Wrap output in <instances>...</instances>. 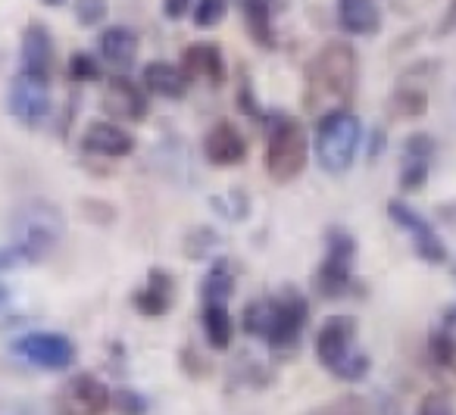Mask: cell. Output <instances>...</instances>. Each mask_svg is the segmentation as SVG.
<instances>
[{"mask_svg": "<svg viewBox=\"0 0 456 415\" xmlns=\"http://www.w3.org/2000/svg\"><path fill=\"white\" fill-rule=\"evenodd\" d=\"M203 334L213 350H228L235 340V319L222 303H203Z\"/></svg>", "mask_w": 456, "mask_h": 415, "instance_id": "cb8c5ba5", "label": "cell"}, {"mask_svg": "<svg viewBox=\"0 0 456 415\" xmlns=\"http://www.w3.org/2000/svg\"><path fill=\"white\" fill-rule=\"evenodd\" d=\"M416 415H453V406H450L447 396L428 394V396H422V403H419Z\"/></svg>", "mask_w": 456, "mask_h": 415, "instance_id": "836d02e7", "label": "cell"}, {"mask_svg": "<svg viewBox=\"0 0 456 415\" xmlns=\"http://www.w3.org/2000/svg\"><path fill=\"white\" fill-rule=\"evenodd\" d=\"M338 26L360 38L381 32V10L375 0H338Z\"/></svg>", "mask_w": 456, "mask_h": 415, "instance_id": "e0dca14e", "label": "cell"}, {"mask_svg": "<svg viewBox=\"0 0 456 415\" xmlns=\"http://www.w3.org/2000/svg\"><path fill=\"white\" fill-rule=\"evenodd\" d=\"M387 216H391V222L400 232L410 234L412 250H416V256L422 259V263H428V265L447 263V244H444L441 234L435 232V225H431L422 213H416V209L403 200H391L387 203Z\"/></svg>", "mask_w": 456, "mask_h": 415, "instance_id": "30bf717a", "label": "cell"}, {"mask_svg": "<svg viewBox=\"0 0 456 415\" xmlns=\"http://www.w3.org/2000/svg\"><path fill=\"white\" fill-rule=\"evenodd\" d=\"M97 51L101 57L107 60L110 66L116 69H128L138 57V35L126 26H113V28H103L101 38H97Z\"/></svg>", "mask_w": 456, "mask_h": 415, "instance_id": "44dd1931", "label": "cell"}, {"mask_svg": "<svg viewBox=\"0 0 456 415\" xmlns=\"http://www.w3.org/2000/svg\"><path fill=\"white\" fill-rule=\"evenodd\" d=\"M444 328H447V331H456V306L444 313Z\"/></svg>", "mask_w": 456, "mask_h": 415, "instance_id": "74e56055", "label": "cell"}, {"mask_svg": "<svg viewBox=\"0 0 456 415\" xmlns=\"http://www.w3.org/2000/svg\"><path fill=\"white\" fill-rule=\"evenodd\" d=\"M356 319L354 315H331L316 334V359L338 381H362L372 369V359L356 346Z\"/></svg>", "mask_w": 456, "mask_h": 415, "instance_id": "3957f363", "label": "cell"}, {"mask_svg": "<svg viewBox=\"0 0 456 415\" xmlns=\"http://www.w3.org/2000/svg\"><path fill=\"white\" fill-rule=\"evenodd\" d=\"M354 265H356V238L335 225L325 234V259L319 263L316 275H313V288L319 297H338L354 294Z\"/></svg>", "mask_w": 456, "mask_h": 415, "instance_id": "5b68a950", "label": "cell"}, {"mask_svg": "<svg viewBox=\"0 0 456 415\" xmlns=\"http://www.w3.org/2000/svg\"><path fill=\"white\" fill-rule=\"evenodd\" d=\"M182 72L188 82L194 78H207L209 85L225 82V63H222V51L216 45H191L182 57Z\"/></svg>", "mask_w": 456, "mask_h": 415, "instance_id": "ffe728a7", "label": "cell"}, {"mask_svg": "<svg viewBox=\"0 0 456 415\" xmlns=\"http://www.w3.org/2000/svg\"><path fill=\"white\" fill-rule=\"evenodd\" d=\"M362 144L360 116L344 107H335L319 119L316 128V159L319 169L329 175H344L354 166L356 153Z\"/></svg>", "mask_w": 456, "mask_h": 415, "instance_id": "277c9868", "label": "cell"}, {"mask_svg": "<svg viewBox=\"0 0 456 415\" xmlns=\"http://www.w3.org/2000/svg\"><path fill=\"white\" fill-rule=\"evenodd\" d=\"M20 72L51 82L53 72V38L41 22H28L20 38Z\"/></svg>", "mask_w": 456, "mask_h": 415, "instance_id": "4fadbf2b", "label": "cell"}, {"mask_svg": "<svg viewBox=\"0 0 456 415\" xmlns=\"http://www.w3.org/2000/svg\"><path fill=\"white\" fill-rule=\"evenodd\" d=\"M216 244H219V234L209 232V228H197V232L191 234L188 244H184V247H188V256L191 259H203L209 250H213Z\"/></svg>", "mask_w": 456, "mask_h": 415, "instance_id": "d6a6232c", "label": "cell"}, {"mask_svg": "<svg viewBox=\"0 0 456 415\" xmlns=\"http://www.w3.org/2000/svg\"><path fill=\"white\" fill-rule=\"evenodd\" d=\"M435 159L437 141L428 132H412L403 141V159H400V188H403V194H412L428 182Z\"/></svg>", "mask_w": 456, "mask_h": 415, "instance_id": "7c38bea8", "label": "cell"}, {"mask_svg": "<svg viewBox=\"0 0 456 415\" xmlns=\"http://www.w3.org/2000/svg\"><path fill=\"white\" fill-rule=\"evenodd\" d=\"M456 28V0L447 7V13H444V20H441V28H437V35H450Z\"/></svg>", "mask_w": 456, "mask_h": 415, "instance_id": "d590c367", "label": "cell"}, {"mask_svg": "<svg viewBox=\"0 0 456 415\" xmlns=\"http://www.w3.org/2000/svg\"><path fill=\"white\" fill-rule=\"evenodd\" d=\"M356 76H360V57L354 47L344 41H329L306 69V101L313 107L335 101L347 103L356 91Z\"/></svg>", "mask_w": 456, "mask_h": 415, "instance_id": "7a4b0ae2", "label": "cell"}, {"mask_svg": "<svg viewBox=\"0 0 456 415\" xmlns=\"http://www.w3.org/2000/svg\"><path fill=\"white\" fill-rule=\"evenodd\" d=\"M235 272L238 269L232 259H216V263L207 269L203 284H200L203 303H222V306H225V300H232V294H235V288H238Z\"/></svg>", "mask_w": 456, "mask_h": 415, "instance_id": "7402d4cb", "label": "cell"}, {"mask_svg": "<svg viewBox=\"0 0 456 415\" xmlns=\"http://www.w3.org/2000/svg\"><path fill=\"white\" fill-rule=\"evenodd\" d=\"M431 359H435L441 369H450V365L456 362V338H453V331L441 328V331L431 338Z\"/></svg>", "mask_w": 456, "mask_h": 415, "instance_id": "f546056e", "label": "cell"}, {"mask_svg": "<svg viewBox=\"0 0 456 415\" xmlns=\"http://www.w3.org/2000/svg\"><path fill=\"white\" fill-rule=\"evenodd\" d=\"M385 144H387V134H385V128H379V132L372 134V151H369V157H381L385 153Z\"/></svg>", "mask_w": 456, "mask_h": 415, "instance_id": "8d00e7d4", "label": "cell"}, {"mask_svg": "<svg viewBox=\"0 0 456 415\" xmlns=\"http://www.w3.org/2000/svg\"><path fill=\"white\" fill-rule=\"evenodd\" d=\"M391 107L397 116H422L425 110H428V91L422 88V85L416 82V76H412V69L403 76V82L397 85V91H394L391 97Z\"/></svg>", "mask_w": 456, "mask_h": 415, "instance_id": "d4e9b609", "label": "cell"}, {"mask_svg": "<svg viewBox=\"0 0 456 415\" xmlns=\"http://www.w3.org/2000/svg\"><path fill=\"white\" fill-rule=\"evenodd\" d=\"M306 415H375V409L366 396L344 394V396H338V400H329L325 406L310 409Z\"/></svg>", "mask_w": 456, "mask_h": 415, "instance_id": "484cf974", "label": "cell"}, {"mask_svg": "<svg viewBox=\"0 0 456 415\" xmlns=\"http://www.w3.org/2000/svg\"><path fill=\"white\" fill-rule=\"evenodd\" d=\"M141 85L147 88V94L166 97V101H182L188 91V76L182 72V66H172L166 60L147 63L141 72Z\"/></svg>", "mask_w": 456, "mask_h": 415, "instance_id": "d6986e66", "label": "cell"}, {"mask_svg": "<svg viewBox=\"0 0 456 415\" xmlns=\"http://www.w3.org/2000/svg\"><path fill=\"white\" fill-rule=\"evenodd\" d=\"M241 4L244 22H248V35L260 47L273 51L275 47V28H273V0H238Z\"/></svg>", "mask_w": 456, "mask_h": 415, "instance_id": "603a6c76", "label": "cell"}, {"mask_svg": "<svg viewBox=\"0 0 456 415\" xmlns=\"http://www.w3.org/2000/svg\"><path fill=\"white\" fill-rule=\"evenodd\" d=\"M107 110L119 119L138 122L147 116V94L126 76H113L107 82Z\"/></svg>", "mask_w": 456, "mask_h": 415, "instance_id": "ac0fdd59", "label": "cell"}, {"mask_svg": "<svg viewBox=\"0 0 456 415\" xmlns=\"http://www.w3.org/2000/svg\"><path fill=\"white\" fill-rule=\"evenodd\" d=\"M134 151V138L126 128L113 126V122H91L82 134V153L103 159H119Z\"/></svg>", "mask_w": 456, "mask_h": 415, "instance_id": "9a60e30c", "label": "cell"}, {"mask_svg": "<svg viewBox=\"0 0 456 415\" xmlns=\"http://www.w3.org/2000/svg\"><path fill=\"white\" fill-rule=\"evenodd\" d=\"M66 238V216L45 197L22 200L10 216V250L20 263H45Z\"/></svg>", "mask_w": 456, "mask_h": 415, "instance_id": "6da1fadb", "label": "cell"}, {"mask_svg": "<svg viewBox=\"0 0 456 415\" xmlns=\"http://www.w3.org/2000/svg\"><path fill=\"white\" fill-rule=\"evenodd\" d=\"M13 356L45 371H66L76 362V344L57 331H28L10 344Z\"/></svg>", "mask_w": 456, "mask_h": 415, "instance_id": "ba28073f", "label": "cell"}, {"mask_svg": "<svg viewBox=\"0 0 456 415\" xmlns=\"http://www.w3.org/2000/svg\"><path fill=\"white\" fill-rule=\"evenodd\" d=\"M306 319H310V306H306L304 294L294 288H285L279 297H273V319H269V331L263 344H269V350L275 353L297 350Z\"/></svg>", "mask_w": 456, "mask_h": 415, "instance_id": "52a82bcc", "label": "cell"}, {"mask_svg": "<svg viewBox=\"0 0 456 415\" xmlns=\"http://www.w3.org/2000/svg\"><path fill=\"white\" fill-rule=\"evenodd\" d=\"M110 409H113L116 415H147L151 412V400L134 387H119V390H113Z\"/></svg>", "mask_w": 456, "mask_h": 415, "instance_id": "4316f807", "label": "cell"}, {"mask_svg": "<svg viewBox=\"0 0 456 415\" xmlns=\"http://www.w3.org/2000/svg\"><path fill=\"white\" fill-rule=\"evenodd\" d=\"M453 272H456V269H453Z\"/></svg>", "mask_w": 456, "mask_h": 415, "instance_id": "ab89813d", "label": "cell"}, {"mask_svg": "<svg viewBox=\"0 0 456 415\" xmlns=\"http://www.w3.org/2000/svg\"><path fill=\"white\" fill-rule=\"evenodd\" d=\"M209 203H213L216 213H219L222 219H228V222H238V219H244V216H248V200H244L241 191H232V194H216Z\"/></svg>", "mask_w": 456, "mask_h": 415, "instance_id": "83f0119b", "label": "cell"}, {"mask_svg": "<svg viewBox=\"0 0 456 415\" xmlns=\"http://www.w3.org/2000/svg\"><path fill=\"white\" fill-rule=\"evenodd\" d=\"M110 7L107 0H76V20L82 22L85 28H94L107 20Z\"/></svg>", "mask_w": 456, "mask_h": 415, "instance_id": "1f68e13d", "label": "cell"}, {"mask_svg": "<svg viewBox=\"0 0 456 415\" xmlns=\"http://www.w3.org/2000/svg\"><path fill=\"white\" fill-rule=\"evenodd\" d=\"M45 4H51V7H60V4H66V0H45Z\"/></svg>", "mask_w": 456, "mask_h": 415, "instance_id": "f35d334b", "label": "cell"}, {"mask_svg": "<svg viewBox=\"0 0 456 415\" xmlns=\"http://www.w3.org/2000/svg\"><path fill=\"white\" fill-rule=\"evenodd\" d=\"M310 159V144H306V132L297 119L281 116L275 119L273 132L266 141V172L273 182L288 184L306 169Z\"/></svg>", "mask_w": 456, "mask_h": 415, "instance_id": "8992f818", "label": "cell"}, {"mask_svg": "<svg viewBox=\"0 0 456 415\" xmlns=\"http://www.w3.org/2000/svg\"><path fill=\"white\" fill-rule=\"evenodd\" d=\"M191 4H197V0H163V13H166V20L178 22L182 16H188Z\"/></svg>", "mask_w": 456, "mask_h": 415, "instance_id": "e575fe53", "label": "cell"}, {"mask_svg": "<svg viewBox=\"0 0 456 415\" xmlns=\"http://www.w3.org/2000/svg\"><path fill=\"white\" fill-rule=\"evenodd\" d=\"M47 85H51L47 78L20 72L13 78V85H10V97H7L10 116L28 128L41 126L51 116V91H47Z\"/></svg>", "mask_w": 456, "mask_h": 415, "instance_id": "8fae6325", "label": "cell"}, {"mask_svg": "<svg viewBox=\"0 0 456 415\" xmlns=\"http://www.w3.org/2000/svg\"><path fill=\"white\" fill-rule=\"evenodd\" d=\"M225 0H197L194 4V26L197 28H216L225 16Z\"/></svg>", "mask_w": 456, "mask_h": 415, "instance_id": "f1b7e54d", "label": "cell"}, {"mask_svg": "<svg viewBox=\"0 0 456 415\" xmlns=\"http://www.w3.org/2000/svg\"><path fill=\"white\" fill-rule=\"evenodd\" d=\"M69 78L72 82H97L101 78V66H97V60L91 53L78 51L69 60Z\"/></svg>", "mask_w": 456, "mask_h": 415, "instance_id": "4dcf8cb0", "label": "cell"}, {"mask_svg": "<svg viewBox=\"0 0 456 415\" xmlns=\"http://www.w3.org/2000/svg\"><path fill=\"white\" fill-rule=\"evenodd\" d=\"M203 157L213 166H219V169L238 166L248 159V138H244L238 126L222 119V122H216L207 132V138H203Z\"/></svg>", "mask_w": 456, "mask_h": 415, "instance_id": "5bb4252c", "label": "cell"}, {"mask_svg": "<svg viewBox=\"0 0 456 415\" xmlns=\"http://www.w3.org/2000/svg\"><path fill=\"white\" fill-rule=\"evenodd\" d=\"M172 300H175V278L166 269H151L147 272V284L132 294V306L147 319L166 315L172 309Z\"/></svg>", "mask_w": 456, "mask_h": 415, "instance_id": "2e32d148", "label": "cell"}, {"mask_svg": "<svg viewBox=\"0 0 456 415\" xmlns=\"http://www.w3.org/2000/svg\"><path fill=\"white\" fill-rule=\"evenodd\" d=\"M113 390L91 371L72 375L53 396V415H107Z\"/></svg>", "mask_w": 456, "mask_h": 415, "instance_id": "9c48e42d", "label": "cell"}]
</instances>
